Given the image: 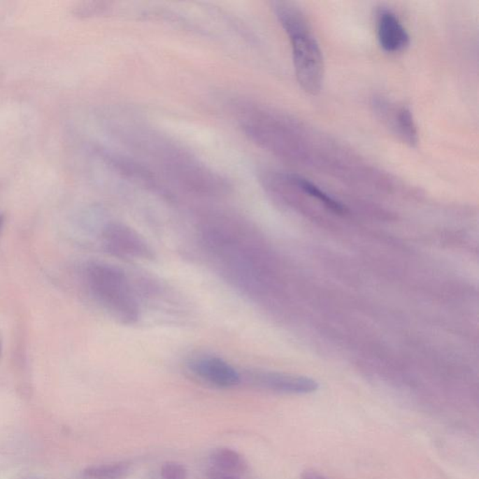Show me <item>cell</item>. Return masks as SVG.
I'll return each mask as SVG.
<instances>
[{
	"instance_id": "cell-6",
	"label": "cell",
	"mask_w": 479,
	"mask_h": 479,
	"mask_svg": "<svg viewBox=\"0 0 479 479\" xmlns=\"http://www.w3.org/2000/svg\"><path fill=\"white\" fill-rule=\"evenodd\" d=\"M375 106L382 119L387 122L399 138L411 148H416L419 143V133L411 110L404 105L396 108L382 101H376Z\"/></svg>"
},
{
	"instance_id": "cell-9",
	"label": "cell",
	"mask_w": 479,
	"mask_h": 479,
	"mask_svg": "<svg viewBox=\"0 0 479 479\" xmlns=\"http://www.w3.org/2000/svg\"><path fill=\"white\" fill-rule=\"evenodd\" d=\"M284 177L289 185L298 188V190H301L307 195L312 196V198L317 199L331 211L337 213V214H344V213L347 212L344 205L340 203L339 201H335L332 196H329L328 194L324 192L323 190H321L320 187H317V185L313 184L308 180L299 176H295V174H289V176H284Z\"/></svg>"
},
{
	"instance_id": "cell-14",
	"label": "cell",
	"mask_w": 479,
	"mask_h": 479,
	"mask_svg": "<svg viewBox=\"0 0 479 479\" xmlns=\"http://www.w3.org/2000/svg\"><path fill=\"white\" fill-rule=\"evenodd\" d=\"M2 223H3V217L0 215V229H1Z\"/></svg>"
},
{
	"instance_id": "cell-5",
	"label": "cell",
	"mask_w": 479,
	"mask_h": 479,
	"mask_svg": "<svg viewBox=\"0 0 479 479\" xmlns=\"http://www.w3.org/2000/svg\"><path fill=\"white\" fill-rule=\"evenodd\" d=\"M248 379L255 386L281 394L306 395L317 392L320 385L307 376L290 373L254 371L248 373Z\"/></svg>"
},
{
	"instance_id": "cell-8",
	"label": "cell",
	"mask_w": 479,
	"mask_h": 479,
	"mask_svg": "<svg viewBox=\"0 0 479 479\" xmlns=\"http://www.w3.org/2000/svg\"><path fill=\"white\" fill-rule=\"evenodd\" d=\"M213 468L231 475H243L248 470V462L245 457L229 448H218L210 454Z\"/></svg>"
},
{
	"instance_id": "cell-2",
	"label": "cell",
	"mask_w": 479,
	"mask_h": 479,
	"mask_svg": "<svg viewBox=\"0 0 479 479\" xmlns=\"http://www.w3.org/2000/svg\"><path fill=\"white\" fill-rule=\"evenodd\" d=\"M85 276L94 297L115 320L126 325L139 320V301L123 271L112 265L93 262L85 268Z\"/></svg>"
},
{
	"instance_id": "cell-11",
	"label": "cell",
	"mask_w": 479,
	"mask_h": 479,
	"mask_svg": "<svg viewBox=\"0 0 479 479\" xmlns=\"http://www.w3.org/2000/svg\"><path fill=\"white\" fill-rule=\"evenodd\" d=\"M162 479H187V467L181 462L170 461L163 464L160 469Z\"/></svg>"
},
{
	"instance_id": "cell-3",
	"label": "cell",
	"mask_w": 479,
	"mask_h": 479,
	"mask_svg": "<svg viewBox=\"0 0 479 479\" xmlns=\"http://www.w3.org/2000/svg\"><path fill=\"white\" fill-rule=\"evenodd\" d=\"M106 250L120 259L152 260L153 249L135 229L122 223H110L102 234Z\"/></svg>"
},
{
	"instance_id": "cell-15",
	"label": "cell",
	"mask_w": 479,
	"mask_h": 479,
	"mask_svg": "<svg viewBox=\"0 0 479 479\" xmlns=\"http://www.w3.org/2000/svg\"><path fill=\"white\" fill-rule=\"evenodd\" d=\"M0 350H1V347H0Z\"/></svg>"
},
{
	"instance_id": "cell-13",
	"label": "cell",
	"mask_w": 479,
	"mask_h": 479,
	"mask_svg": "<svg viewBox=\"0 0 479 479\" xmlns=\"http://www.w3.org/2000/svg\"><path fill=\"white\" fill-rule=\"evenodd\" d=\"M301 479H327L315 470H306L301 473Z\"/></svg>"
},
{
	"instance_id": "cell-12",
	"label": "cell",
	"mask_w": 479,
	"mask_h": 479,
	"mask_svg": "<svg viewBox=\"0 0 479 479\" xmlns=\"http://www.w3.org/2000/svg\"><path fill=\"white\" fill-rule=\"evenodd\" d=\"M207 476L210 479H242L236 475L221 472V471L215 469V468H211V469L207 471Z\"/></svg>"
},
{
	"instance_id": "cell-1",
	"label": "cell",
	"mask_w": 479,
	"mask_h": 479,
	"mask_svg": "<svg viewBox=\"0 0 479 479\" xmlns=\"http://www.w3.org/2000/svg\"><path fill=\"white\" fill-rule=\"evenodd\" d=\"M273 9L292 43L299 84L306 93L317 95L322 88L325 64L320 44L306 15L292 2H276Z\"/></svg>"
},
{
	"instance_id": "cell-10",
	"label": "cell",
	"mask_w": 479,
	"mask_h": 479,
	"mask_svg": "<svg viewBox=\"0 0 479 479\" xmlns=\"http://www.w3.org/2000/svg\"><path fill=\"white\" fill-rule=\"evenodd\" d=\"M130 470L131 462L121 461L88 466L83 471V476L87 479H122L129 475Z\"/></svg>"
},
{
	"instance_id": "cell-7",
	"label": "cell",
	"mask_w": 479,
	"mask_h": 479,
	"mask_svg": "<svg viewBox=\"0 0 479 479\" xmlns=\"http://www.w3.org/2000/svg\"><path fill=\"white\" fill-rule=\"evenodd\" d=\"M379 45L387 52H400L409 46L408 32L398 16L389 10H381L376 21Z\"/></svg>"
},
{
	"instance_id": "cell-4",
	"label": "cell",
	"mask_w": 479,
	"mask_h": 479,
	"mask_svg": "<svg viewBox=\"0 0 479 479\" xmlns=\"http://www.w3.org/2000/svg\"><path fill=\"white\" fill-rule=\"evenodd\" d=\"M187 369L199 380L218 389H231L240 384V373L225 359L213 355L193 357L187 362Z\"/></svg>"
}]
</instances>
